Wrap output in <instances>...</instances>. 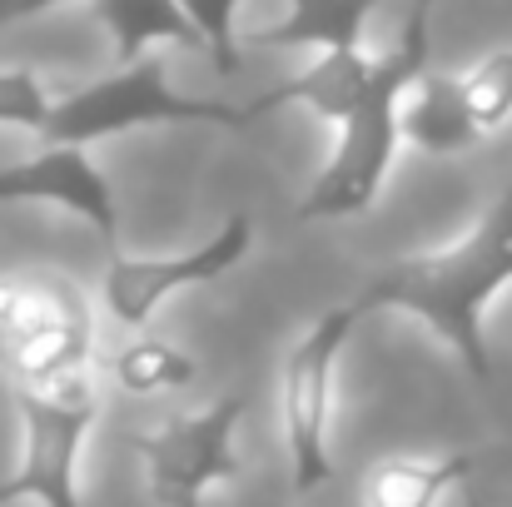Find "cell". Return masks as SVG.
<instances>
[{
	"mask_svg": "<svg viewBox=\"0 0 512 507\" xmlns=\"http://www.w3.org/2000/svg\"><path fill=\"white\" fill-rule=\"evenodd\" d=\"M512 284V179L508 189L488 204V214L443 249L428 254H408L388 269H378V279L358 294V304L373 309H393L418 319L443 348H453V358L488 383L493 378V353H488V309L493 299Z\"/></svg>",
	"mask_w": 512,
	"mask_h": 507,
	"instance_id": "cell-1",
	"label": "cell"
},
{
	"mask_svg": "<svg viewBox=\"0 0 512 507\" xmlns=\"http://www.w3.org/2000/svg\"><path fill=\"white\" fill-rule=\"evenodd\" d=\"M418 70H428V30L403 25L393 50L378 55L373 85L358 100V110L343 125H334L339 130L334 155L314 174L304 199L294 204V219H358L378 204L393 155L403 145L398 140V100Z\"/></svg>",
	"mask_w": 512,
	"mask_h": 507,
	"instance_id": "cell-2",
	"label": "cell"
},
{
	"mask_svg": "<svg viewBox=\"0 0 512 507\" xmlns=\"http://www.w3.org/2000/svg\"><path fill=\"white\" fill-rule=\"evenodd\" d=\"M160 125H219V130H249L239 105L179 95L165 75L160 55H145L135 65H120L115 75L65 95L50 105V120L40 130L45 145H95L130 130H160Z\"/></svg>",
	"mask_w": 512,
	"mask_h": 507,
	"instance_id": "cell-3",
	"label": "cell"
},
{
	"mask_svg": "<svg viewBox=\"0 0 512 507\" xmlns=\"http://www.w3.org/2000/svg\"><path fill=\"white\" fill-rule=\"evenodd\" d=\"M20 413V463L0 478V507H85L80 503V458L100 418L90 378L65 388H15Z\"/></svg>",
	"mask_w": 512,
	"mask_h": 507,
	"instance_id": "cell-4",
	"label": "cell"
},
{
	"mask_svg": "<svg viewBox=\"0 0 512 507\" xmlns=\"http://www.w3.org/2000/svg\"><path fill=\"white\" fill-rule=\"evenodd\" d=\"M363 304H339L319 314L284 358L279 373V413H284V448L294 468V493H319L334 483V453H329V413H334V368L348 348L353 329L363 324Z\"/></svg>",
	"mask_w": 512,
	"mask_h": 507,
	"instance_id": "cell-5",
	"label": "cell"
},
{
	"mask_svg": "<svg viewBox=\"0 0 512 507\" xmlns=\"http://www.w3.org/2000/svg\"><path fill=\"white\" fill-rule=\"evenodd\" d=\"M95 324L70 284H0V368L15 388H65L90 368Z\"/></svg>",
	"mask_w": 512,
	"mask_h": 507,
	"instance_id": "cell-6",
	"label": "cell"
},
{
	"mask_svg": "<svg viewBox=\"0 0 512 507\" xmlns=\"http://www.w3.org/2000/svg\"><path fill=\"white\" fill-rule=\"evenodd\" d=\"M249 398L229 393L199 413H179L155 423L150 433H135L130 448L145 468V488L160 507H204L214 488L239 478L234 433L244 423Z\"/></svg>",
	"mask_w": 512,
	"mask_h": 507,
	"instance_id": "cell-7",
	"label": "cell"
},
{
	"mask_svg": "<svg viewBox=\"0 0 512 507\" xmlns=\"http://www.w3.org/2000/svg\"><path fill=\"white\" fill-rule=\"evenodd\" d=\"M254 249V219L249 214H229L204 244L184 249V254H150V259H130V254H110L105 269V309L120 329H150V319L160 314V304L224 279L229 269L244 264V254Z\"/></svg>",
	"mask_w": 512,
	"mask_h": 507,
	"instance_id": "cell-8",
	"label": "cell"
},
{
	"mask_svg": "<svg viewBox=\"0 0 512 507\" xmlns=\"http://www.w3.org/2000/svg\"><path fill=\"white\" fill-rule=\"evenodd\" d=\"M0 204H55L85 219L110 249L120 244V199L110 174L80 145H45L30 160L0 169Z\"/></svg>",
	"mask_w": 512,
	"mask_h": 507,
	"instance_id": "cell-9",
	"label": "cell"
},
{
	"mask_svg": "<svg viewBox=\"0 0 512 507\" xmlns=\"http://www.w3.org/2000/svg\"><path fill=\"white\" fill-rule=\"evenodd\" d=\"M373 70H378V55H363V50H324L309 70H299V75H289L284 85H274V90L254 95L249 105H239V110H244V125H259L264 115L289 110V105L314 110V115L329 120V125H343V120L358 110V100L368 95Z\"/></svg>",
	"mask_w": 512,
	"mask_h": 507,
	"instance_id": "cell-10",
	"label": "cell"
},
{
	"mask_svg": "<svg viewBox=\"0 0 512 507\" xmlns=\"http://www.w3.org/2000/svg\"><path fill=\"white\" fill-rule=\"evenodd\" d=\"M478 120L463 100V80L443 75V70H418L398 100V140L433 155V160H453L463 150L478 145Z\"/></svg>",
	"mask_w": 512,
	"mask_h": 507,
	"instance_id": "cell-11",
	"label": "cell"
},
{
	"mask_svg": "<svg viewBox=\"0 0 512 507\" xmlns=\"http://www.w3.org/2000/svg\"><path fill=\"white\" fill-rule=\"evenodd\" d=\"M378 10V0H289L284 20L249 30V45L274 50H363V25Z\"/></svg>",
	"mask_w": 512,
	"mask_h": 507,
	"instance_id": "cell-12",
	"label": "cell"
},
{
	"mask_svg": "<svg viewBox=\"0 0 512 507\" xmlns=\"http://www.w3.org/2000/svg\"><path fill=\"white\" fill-rule=\"evenodd\" d=\"M90 5H95V20L105 25L120 65L155 55V45L204 50V40L189 25V15L179 10V0H90Z\"/></svg>",
	"mask_w": 512,
	"mask_h": 507,
	"instance_id": "cell-13",
	"label": "cell"
},
{
	"mask_svg": "<svg viewBox=\"0 0 512 507\" xmlns=\"http://www.w3.org/2000/svg\"><path fill=\"white\" fill-rule=\"evenodd\" d=\"M478 468L473 453H448V458H383L368 483L363 507H438L458 483H468Z\"/></svg>",
	"mask_w": 512,
	"mask_h": 507,
	"instance_id": "cell-14",
	"label": "cell"
},
{
	"mask_svg": "<svg viewBox=\"0 0 512 507\" xmlns=\"http://www.w3.org/2000/svg\"><path fill=\"white\" fill-rule=\"evenodd\" d=\"M110 373L125 393L135 398H150V393H170V388H189L199 378V363L174 348L170 338H155V334H140L135 343H125L115 358H110Z\"/></svg>",
	"mask_w": 512,
	"mask_h": 507,
	"instance_id": "cell-15",
	"label": "cell"
},
{
	"mask_svg": "<svg viewBox=\"0 0 512 507\" xmlns=\"http://www.w3.org/2000/svg\"><path fill=\"white\" fill-rule=\"evenodd\" d=\"M458 80H463V100H468L478 130H503L512 120V45L483 55V60H478L468 75H458Z\"/></svg>",
	"mask_w": 512,
	"mask_h": 507,
	"instance_id": "cell-16",
	"label": "cell"
},
{
	"mask_svg": "<svg viewBox=\"0 0 512 507\" xmlns=\"http://www.w3.org/2000/svg\"><path fill=\"white\" fill-rule=\"evenodd\" d=\"M179 10H184L189 25L199 30V40H204L214 70H219V75H239V70H244V55H239V30H234V20H239L244 0H179Z\"/></svg>",
	"mask_w": 512,
	"mask_h": 507,
	"instance_id": "cell-17",
	"label": "cell"
},
{
	"mask_svg": "<svg viewBox=\"0 0 512 507\" xmlns=\"http://www.w3.org/2000/svg\"><path fill=\"white\" fill-rule=\"evenodd\" d=\"M50 90L40 85V75L35 70H25V65H5L0 70V125L5 130H30V135H40L45 130V120H50Z\"/></svg>",
	"mask_w": 512,
	"mask_h": 507,
	"instance_id": "cell-18",
	"label": "cell"
},
{
	"mask_svg": "<svg viewBox=\"0 0 512 507\" xmlns=\"http://www.w3.org/2000/svg\"><path fill=\"white\" fill-rule=\"evenodd\" d=\"M55 5H75V0H0V25H15V20H35Z\"/></svg>",
	"mask_w": 512,
	"mask_h": 507,
	"instance_id": "cell-19",
	"label": "cell"
},
{
	"mask_svg": "<svg viewBox=\"0 0 512 507\" xmlns=\"http://www.w3.org/2000/svg\"><path fill=\"white\" fill-rule=\"evenodd\" d=\"M433 5H438V0H408V15H403V25H413V30H428V20H433Z\"/></svg>",
	"mask_w": 512,
	"mask_h": 507,
	"instance_id": "cell-20",
	"label": "cell"
},
{
	"mask_svg": "<svg viewBox=\"0 0 512 507\" xmlns=\"http://www.w3.org/2000/svg\"><path fill=\"white\" fill-rule=\"evenodd\" d=\"M468 507H478V503H468Z\"/></svg>",
	"mask_w": 512,
	"mask_h": 507,
	"instance_id": "cell-21",
	"label": "cell"
}]
</instances>
